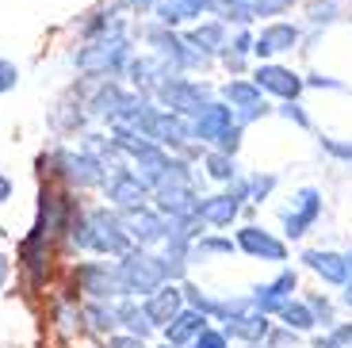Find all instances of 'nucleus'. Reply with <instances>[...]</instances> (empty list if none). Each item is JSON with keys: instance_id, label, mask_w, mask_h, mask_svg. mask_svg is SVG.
<instances>
[{"instance_id": "obj_35", "label": "nucleus", "mask_w": 352, "mask_h": 348, "mask_svg": "<svg viewBox=\"0 0 352 348\" xmlns=\"http://www.w3.org/2000/svg\"><path fill=\"white\" fill-rule=\"evenodd\" d=\"M80 325H85V310H80V306H73V303L58 306V329L73 333V329H80Z\"/></svg>"}, {"instance_id": "obj_11", "label": "nucleus", "mask_w": 352, "mask_h": 348, "mask_svg": "<svg viewBox=\"0 0 352 348\" xmlns=\"http://www.w3.org/2000/svg\"><path fill=\"white\" fill-rule=\"evenodd\" d=\"M126 218V230H131L134 245H146V249H153V245H165L168 230H173V218L161 215L157 207H134V210H123Z\"/></svg>"}, {"instance_id": "obj_45", "label": "nucleus", "mask_w": 352, "mask_h": 348, "mask_svg": "<svg viewBox=\"0 0 352 348\" xmlns=\"http://www.w3.org/2000/svg\"><path fill=\"white\" fill-rule=\"evenodd\" d=\"M8 276H12V261H8V252H0V291H4Z\"/></svg>"}, {"instance_id": "obj_3", "label": "nucleus", "mask_w": 352, "mask_h": 348, "mask_svg": "<svg viewBox=\"0 0 352 348\" xmlns=\"http://www.w3.org/2000/svg\"><path fill=\"white\" fill-rule=\"evenodd\" d=\"M241 127L238 111L226 104V100H211L199 115L192 119V138L203 142L207 149H226V153H238L241 149Z\"/></svg>"}, {"instance_id": "obj_4", "label": "nucleus", "mask_w": 352, "mask_h": 348, "mask_svg": "<svg viewBox=\"0 0 352 348\" xmlns=\"http://www.w3.org/2000/svg\"><path fill=\"white\" fill-rule=\"evenodd\" d=\"M119 272L126 279V291L138 298H146L150 291H157L161 283H168V268H165V257L146 245H131V249L119 257Z\"/></svg>"}, {"instance_id": "obj_26", "label": "nucleus", "mask_w": 352, "mask_h": 348, "mask_svg": "<svg viewBox=\"0 0 352 348\" xmlns=\"http://www.w3.org/2000/svg\"><path fill=\"white\" fill-rule=\"evenodd\" d=\"M276 318H280L283 325H291L295 333H314L318 329V318H314V310H310V303L307 298H295V295L276 310Z\"/></svg>"}, {"instance_id": "obj_19", "label": "nucleus", "mask_w": 352, "mask_h": 348, "mask_svg": "<svg viewBox=\"0 0 352 348\" xmlns=\"http://www.w3.org/2000/svg\"><path fill=\"white\" fill-rule=\"evenodd\" d=\"M142 303H146L150 322L157 325V329H165V325L173 322L176 314L184 310V287H180L176 279H168V283H161L157 291H150V295L142 298Z\"/></svg>"}, {"instance_id": "obj_5", "label": "nucleus", "mask_w": 352, "mask_h": 348, "mask_svg": "<svg viewBox=\"0 0 352 348\" xmlns=\"http://www.w3.org/2000/svg\"><path fill=\"white\" fill-rule=\"evenodd\" d=\"M153 100H157L161 107H168V111L184 115V119H195V115L214 100V92H211V85H203V80L184 77V73H173V77H165L157 85Z\"/></svg>"}, {"instance_id": "obj_6", "label": "nucleus", "mask_w": 352, "mask_h": 348, "mask_svg": "<svg viewBox=\"0 0 352 348\" xmlns=\"http://www.w3.org/2000/svg\"><path fill=\"white\" fill-rule=\"evenodd\" d=\"M146 43H150V50L157 54V58H165L168 65H173L176 73H192V69H203L207 65V54L195 50L192 43H188L184 35H176L173 27L157 23V27H146Z\"/></svg>"}, {"instance_id": "obj_38", "label": "nucleus", "mask_w": 352, "mask_h": 348, "mask_svg": "<svg viewBox=\"0 0 352 348\" xmlns=\"http://www.w3.org/2000/svg\"><path fill=\"white\" fill-rule=\"evenodd\" d=\"M16 85H19V65L8 58H0V96L16 92Z\"/></svg>"}, {"instance_id": "obj_44", "label": "nucleus", "mask_w": 352, "mask_h": 348, "mask_svg": "<svg viewBox=\"0 0 352 348\" xmlns=\"http://www.w3.org/2000/svg\"><path fill=\"white\" fill-rule=\"evenodd\" d=\"M310 348H341V345H337V340H333V333H318V337L314 340H310Z\"/></svg>"}, {"instance_id": "obj_9", "label": "nucleus", "mask_w": 352, "mask_h": 348, "mask_svg": "<svg viewBox=\"0 0 352 348\" xmlns=\"http://www.w3.org/2000/svg\"><path fill=\"white\" fill-rule=\"evenodd\" d=\"M77 287L85 291L88 298H104V303H119L123 295H131L126 291V279L123 272H119V264H107V261H85L77 264Z\"/></svg>"}, {"instance_id": "obj_8", "label": "nucleus", "mask_w": 352, "mask_h": 348, "mask_svg": "<svg viewBox=\"0 0 352 348\" xmlns=\"http://www.w3.org/2000/svg\"><path fill=\"white\" fill-rule=\"evenodd\" d=\"M50 161H54V168H58V176H62L65 184H73L77 192L104 188V157L88 153L85 146L80 149H58Z\"/></svg>"}, {"instance_id": "obj_14", "label": "nucleus", "mask_w": 352, "mask_h": 348, "mask_svg": "<svg viewBox=\"0 0 352 348\" xmlns=\"http://www.w3.org/2000/svg\"><path fill=\"white\" fill-rule=\"evenodd\" d=\"M299 39H302V31L295 23L268 19V23H264L261 31L253 35V58L268 61V58H276V54H287V50H295V46H299Z\"/></svg>"}, {"instance_id": "obj_23", "label": "nucleus", "mask_w": 352, "mask_h": 348, "mask_svg": "<svg viewBox=\"0 0 352 348\" xmlns=\"http://www.w3.org/2000/svg\"><path fill=\"white\" fill-rule=\"evenodd\" d=\"M115 314H119V329L126 333H138V337H150L157 333V325L150 322V314H146V303L138 295H123L115 303Z\"/></svg>"}, {"instance_id": "obj_17", "label": "nucleus", "mask_w": 352, "mask_h": 348, "mask_svg": "<svg viewBox=\"0 0 352 348\" xmlns=\"http://www.w3.org/2000/svg\"><path fill=\"white\" fill-rule=\"evenodd\" d=\"M241 203L238 195L230 192H219V195H199V207H195V218H199L203 226H211V230H230L234 222H238L241 215Z\"/></svg>"}, {"instance_id": "obj_31", "label": "nucleus", "mask_w": 352, "mask_h": 348, "mask_svg": "<svg viewBox=\"0 0 352 348\" xmlns=\"http://www.w3.org/2000/svg\"><path fill=\"white\" fill-rule=\"evenodd\" d=\"M333 19H337V0H314V4H307L310 27H329Z\"/></svg>"}, {"instance_id": "obj_49", "label": "nucleus", "mask_w": 352, "mask_h": 348, "mask_svg": "<svg viewBox=\"0 0 352 348\" xmlns=\"http://www.w3.org/2000/svg\"><path fill=\"white\" fill-rule=\"evenodd\" d=\"M344 257H349V268H352V249H349V252H344Z\"/></svg>"}, {"instance_id": "obj_37", "label": "nucleus", "mask_w": 352, "mask_h": 348, "mask_svg": "<svg viewBox=\"0 0 352 348\" xmlns=\"http://www.w3.org/2000/svg\"><path fill=\"white\" fill-rule=\"evenodd\" d=\"M276 115H283L287 122H295V127H302V131H310V115L302 111L299 100H280V107H276Z\"/></svg>"}, {"instance_id": "obj_50", "label": "nucleus", "mask_w": 352, "mask_h": 348, "mask_svg": "<svg viewBox=\"0 0 352 348\" xmlns=\"http://www.w3.org/2000/svg\"><path fill=\"white\" fill-rule=\"evenodd\" d=\"M245 348H268V345H245Z\"/></svg>"}, {"instance_id": "obj_30", "label": "nucleus", "mask_w": 352, "mask_h": 348, "mask_svg": "<svg viewBox=\"0 0 352 348\" xmlns=\"http://www.w3.org/2000/svg\"><path fill=\"white\" fill-rule=\"evenodd\" d=\"M245 180H249V203H264L268 195L276 192V184H280V180H276V173H261V168L249 173Z\"/></svg>"}, {"instance_id": "obj_1", "label": "nucleus", "mask_w": 352, "mask_h": 348, "mask_svg": "<svg viewBox=\"0 0 352 348\" xmlns=\"http://www.w3.org/2000/svg\"><path fill=\"white\" fill-rule=\"evenodd\" d=\"M69 245L77 252H92V257H123L134 245L131 230H126L123 210L115 207H88L69 218Z\"/></svg>"}, {"instance_id": "obj_7", "label": "nucleus", "mask_w": 352, "mask_h": 348, "mask_svg": "<svg viewBox=\"0 0 352 348\" xmlns=\"http://www.w3.org/2000/svg\"><path fill=\"white\" fill-rule=\"evenodd\" d=\"M318 218H322V188L307 184V188H299V192H295V195H291V199L280 207L283 237H287V241H302V237L314 230Z\"/></svg>"}, {"instance_id": "obj_25", "label": "nucleus", "mask_w": 352, "mask_h": 348, "mask_svg": "<svg viewBox=\"0 0 352 348\" xmlns=\"http://www.w3.org/2000/svg\"><path fill=\"white\" fill-rule=\"evenodd\" d=\"M219 92H222V100H226L234 111H245V107H253V104H261V100H264L261 85H256L253 77H234V80H226Z\"/></svg>"}, {"instance_id": "obj_21", "label": "nucleus", "mask_w": 352, "mask_h": 348, "mask_svg": "<svg viewBox=\"0 0 352 348\" xmlns=\"http://www.w3.org/2000/svg\"><path fill=\"white\" fill-rule=\"evenodd\" d=\"M123 104H126V88H119L107 77V80H96V92L88 96L85 107H88V115H96V119H104V122H119Z\"/></svg>"}, {"instance_id": "obj_34", "label": "nucleus", "mask_w": 352, "mask_h": 348, "mask_svg": "<svg viewBox=\"0 0 352 348\" xmlns=\"http://www.w3.org/2000/svg\"><path fill=\"white\" fill-rule=\"evenodd\" d=\"M307 303H310V310H314L318 325H322V329H333V325H337V314H333V303H329L326 295H307Z\"/></svg>"}, {"instance_id": "obj_48", "label": "nucleus", "mask_w": 352, "mask_h": 348, "mask_svg": "<svg viewBox=\"0 0 352 348\" xmlns=\"http://www.w3.org/2000/svg\"><path fill=\"white\" fill-rule=\"evenodd\" d=\"M157 348H176V345H168V340H161V345Z\"/></svg>"}, {"instance_id": "obj_20", "label": "nucleus", "mask_w": 352, "mask_h": 348, "mask_svg": "<svg viewBox=\"0 0 352 348\" xmlns=\"http://www.w3.org/2000/svg\"><path fill=\"white\" fill-rule=\"evenodd\" d=\"M295 287H299V272H295V268H280V276H276V279H268V283H256L249 298H253L256 310L276 314V310H280V306L291 298V291H295Z\"/></svg>"}, {"instance_id": "obj_2", "label": "nucleus", "mask_w": 352, "mask_h": 348, "mask_svg": "<svg viewBox=\"0 0 352 348\" xmlns=\"http://www.w3.org/2000/svg\"><path fill=\"white\" fill-rule=\"evenodd\" d=\"M131 39L123 35V23L107 27L100 35H92L77 54H73V65H77L85 77L92 80H107V77H119L126 69V61H131Z\"/></svg>"}, {"instance_id": "obj_13", "label": "nucleus", "mask_w": 352, "mask_h": 348, "mask_svg": "<svg viewBox=\"0 0 352 348\" xmlns=\"http://www.w3.org/2000/svg\"><path fill=\"white\" fill-rule=\"evenodd\" d=\"M253 80L261 85L264 96H276V100H299L302 88H307V80L299 73L287 69V65H276V61H261L253 69Z\"/></svg>"}, {"instance_id": "obj_27", "label": "nucleus", "mask_w": 352, "mask_h": 348, "mask_svg": "<svg viewBox=\"0 0 352 348\" xmlns=\"http://www.w3.org/2000/svg\"><path fill=\"white\" fill-rule=\"evenodd\" d=\"M238 241L230 234H199L192 245V261H214V257H234Z\"/></svg>"}, {"instance_id": "obj_15", "label": "nucleus", "mask_w": 352, "mask_h": 348, "mask_svg": "<svg viewBox=\"0 0 352 348\" xmlns=\"http://www.w3.org/2000/svg\"><path fill=\"white\" fill-rule=\"evenodd\" d=\"M272 314L256 310V306H245V310L230 314L226 322H222V329H226L230 340H241V345H264V337L272 333Z\"/></svg>"}, {"instance_id": "obj_29", "label": "nucleus", "mask_w": 352, "mask_h": 348, "mask_svg": "<svg viewBox=\"0 0 352 348\" xmlns=\"http://www.w3.org/2000/svg\"><path fill=\"white\" fill-rule=\"evenodd\" d=\"M80 310H85V322L92 325L96 333H104V337L119 329V314H115V303H104V298H88Z\"/></svg>"}, {"instance_id": "obj_33", "label": "nucleus", "mask_w": 352, "mask_h": 348, "mask_svg": "<svg viewBox=\"0 0 352 348\" xmlns=\"http://www.w3.org/2000/svg\"><path fill=\"white\" fill-rule=\"evenodd\" d=\"M184 348H230V337H226V329L207 325V329H199V337H192Z\"/></svg>"}, {"instance_id": "obj_42", "label": "nucleus", "mask_w": 352, "mask_h": 348, "mask_svg": "<svg viewBox=\"0 0 352 348\" xmlns=\"http://www.w3.org/2000/svg\"><path fill=\"white\" fill-rule=\"evenodd\" d=\"M329 333H333V340H337L341 348H352V322H337Z\"/></svg>"}, {"instance_id": "obj_22", "label": "nucleus", "mask_w": 352, "mask_h": 348, "mask_svg": "<svg viewBox=\"0 0 352 348\" xmlns=\"http://www.w3.org/2000/svg\"><path fill=\"white\" fill-rule=\"evenodd\" d=\"M207 322H211L207 314H203V310H195V306H188V303H184V310H180V314L173 318V322H168L165 329H161V337H165L168 345L184 348L192 337H199V329H207Z\"/></svg>"}, {"instance_id": "obj_47", "label": "nucleus", "mask_w": 352, "mask_h": 348, "mask_svg": "<svg viewBox=\"0 0 352 348\" xmlns=\"http://www.w3.org/2000/svg\"><path fill=\"white\" fill-rule=\"evenodd\" d=\"M341 303H344V306H349V310H352V279H349V283H344V287H341Z\"/></svg>"}, {"instance_id": "obj_16", "label": "nucleus", "mask_w": 352, "mask_h": 348, "mask_svg": "<svg viewBox=\"0 0 352 348\" xmlns=\"http://www.w3.org/2000/svg\"><path fill=\"white\" fill-rule=\"evenodd\" d=\"M126 77H131V85H134V92H146V96H153L157 92V85L165 77H173V65H168L165 58H157V54H131V61H126Z\"/></svg>"}, {"instance_id": "obj_10", "label": "nucleus", "mask_w": 352, "mask_h": 348, "mask_svg": "<svg viewBox=\"0 0 352 348\" xmlns=\"http://www.w3.org/2000/svg\"><path fill=\"white\" fill-rule=\"evenodd\" d=\"M234 241H238V252H245V257H253V261L283 264L291 257L283 237H276L272 230H264V226H253V222H245V226L234 234Z\"/></svg>"}, {"instance_id": "obj_46", "label": "nucleus", "mask_w": 352, "mask_h": 348, "mask_svg": "<svg viewBox=\"0 0 352 348\" xmlns=\"http://www.w3.org/2000/svg\"><path fill=\"white\" fill-rule=\"evenodd\" d=\"M307 85H314V88H341V80H329V77H322V73H314Z\"/></svg>"}, {"instance_id": "obj_28", "label": "nucleus", "mask_w": 352, "mask_h": 348, "mask_svg": "<svg viewBox=\"0 0 352 348\" xmlns=\"http://www.w3.org/2000/svg\"><path fill=\"white\" fill-rule=\"evenodd\" d=\"M203 173L211 176V180L219 184H230V180H238V153H226V149H207L203 153Z\"/></svg>"}, {"instance_id": "obj_41", "label": "nucleus", "mask_w": 352, "mask_h": 348, "mask_svg": "<svg viewBox=\"0 0 352 348\" xmlns=\"http://www.w3.org/2000/svg\"><path fill=\"white\" fill-rule=\"evenodd\" d=\"M264 115H272V107H268V100H261V104H253V107H245V111H238V122H241V127H249V122L264 119Z\"/></svg>"}, {"instance_id": "obj_12", "label": "nucleus", "mask_w": 352, "mask_h": 348, "mask_svg": "<svg viewBox=\"0 0 352 348\" xmlns=\"http://www.w3.org/2000/svg\"><path fill=\"white\" fill-rule=\"evenodd\" d=\"M146 134H150L161 149H168V153H184V149L195 142L192 138V119L168 111V107H157V115H153V122H150Z\"/></svg>"}, {"instance_id": "obj_36", "label": "nucleus", "mask_w": 352, "mask_h": 348, "mask_svg": "<svg viewBox=\"0 0 352 348\" xmlns=\"http://www.w3.org/2000/svg\"><path fill=\"white\" fill-rule=\"evenodd\" d=\"M264 345H268V348H295V345H299V333L291 329V325L276 322V325H272V333L264 337Z\"/></svg>"}, {"instance_id": "obj_40", "label": "nucleus", "mask_w": 352, "mask_h": 348, "mask_svg": "<svg viewBox=\"0 0 352 348\" xmlns=\"http://www.w3.org/2000/svg\"><path fill=\"white\" fill-rule=\"evenodd\" d=\"M318 146L326 149L329 157H337V161H352V142H337V138H326V134H322Z\"/></svg>"}, {"instance_id": "obj_43", "label": "nucleus", "mask_w": 352, "mask_h": 348, "mask_svg": "<svg viewBox=\"0 0 352 348\" xmlns=\"http://www.w3.org/2000/svg\"><path fill=\"white\" fill-rule=\"evenodd\" d=\"M12 192H16V184H12V176L8 173H0V207L12 199Z\"/></svg>"}, {"instance_id": "obj_18", "label": "nucleus", "mask_w": 352, "mask_h": 348, "mask_svg": "<svg viewBox=\"0 0 352 348\" xmlns=\"http://www.w3.org/2000/svg\"><path fill=\"white\" fill-rule=\"evenodd\" d=\"M302 264H307L322 283H329V287H344L352 279L349 257H344V252H333V249H307L302 252Z\"/></svg>"}, {"instance_id": "obj_39", "label": "nucleus", "mask_w": 352, "mask_h": 348, "mask_svg": "<svg viewBox=\"0 0 352 348\" xmlns=\"http://www.w3.org/2000/svg\"><path fill=\"white\" fill-rule=\"evenodd\" d=\"M107 348H146V337L126 333V329H115V333H107Z\"/></svg>"}, {"instance_id": "obj_24", "label": "nucleus", "mask_w": 352, "mask_h": 348, "mask_svg": "<svg viewBox=\"0 0 352 348\" xmlns=\"http://www.w3.org/2000/svg\"><path fill=\"white\" fill-rule=\"evenodd\" d=\"M184 39L195 46V50L207 54V58H219V54L226 50V43H230V39H226V23H222V19H203V23H195Z\"/></svg>"}, {"instance_id": "obj_32", "label": "nucleus", "mask_w": 352, "mask_h": 348, "mask_svg": "<svg viewBox=\"0 0 352 348\" xmlns=\"http://www.w3.org/2000/svg\"><path fill=\"white\" fill-rule=\"evenodd\" d=\"M295 0H249V12L253 19H276V16H287Z\"/></svg>"}]
</instances>
